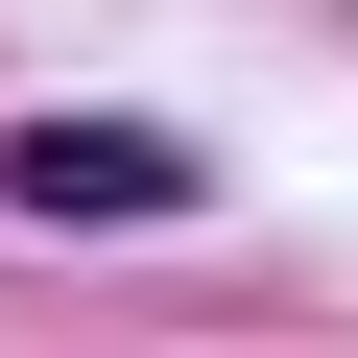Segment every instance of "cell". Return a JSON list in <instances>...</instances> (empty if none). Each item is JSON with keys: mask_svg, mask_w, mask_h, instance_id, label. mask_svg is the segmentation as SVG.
<instances>
[{"mask_svg": "<svg viewBox=\"0 0 358 358\" xmlns=\"http://www.w3.org/2000/svg\"><path fill=\"white\" fill-rule=\"evenodd\" d=\"M0 215L143 239V215H192V143H167V120H24V143H0Z\"/></svg>", "mask_w": 358, "mask_h": 358, "instance_id": "6da1fadb", "label": "cell"}]
</instances>
